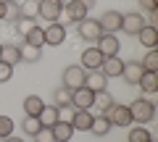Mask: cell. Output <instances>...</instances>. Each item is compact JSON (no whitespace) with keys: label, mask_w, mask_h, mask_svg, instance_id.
Wrapping results in <instances>:
<instances>
[{"label":"cell","mask_w":158,"mask_h":142,"mask_svg":"<svg viewBox=\"0 0 158 142\" xmlns=\"http://www.w3.org/2000/svg\"><path fill=\"white\" fill-rule=\"evenodd\" d=\"M79 3H82V6H85L87 11H90V8H95V0H79Z\"/></svg>","instance_id":"74e56055"},{"label":"cell","mask_w":158,"mask_h":142,"mask_svg":"<svg viewBox=\"0 0 158 142\" xmlns=\"http://www.w3.org/2000/svg\"><path fill=\"white\" fill-rule=\"evenodd\" d=\"M61 13H63V3H61V0H40V3H37V16L45 18L48 24L58 21Z\"/></svg>","instance_id":"3957f363"},{"label":"cell","mask_w":158,"mask_h":142,"mask_svg":"<svg viewBox=\"0 0 158 142\" xmlns=\"http://www.w3.org/2000/svg\"><path fill=\"white\" fill-rule=\"evenodd\" d=\"M121 68H124V61L118 55H111V58H103V63H100L98 71H103L106 79H111V76H121Z\"/></svg>","instance_id":"8fae6325"},{"label":"cell","mask_w":158,"mask_h":142,"mask_svg":"<svg viewBox=\"0 0 158 142\" xmlns=\"http://www.w3.org/2000/svg\"><path fill=\"white\" fill-rule=\"evenodd\" d=\"M50 132H53V142H69L71 134H74V126L69 121H56L50 126Z\"/></svg>","instance_id":"e0dca14e"},{"label":"cell","mask_w":158,"mask_h":142,"mask_svg":"<svg viewBox=\"0 0 158 142\" xmlns=\"http://www.w3.org/2000/svg\"><path fill=\"white\" fill-rule=\"evenodd\" d=\"M13 76V66H8V63L0 61V84H6V82H11Z\"/></svg>","instance_id":"e575fe53"},{"label":"cell","mask_w":158,"mask_h":142,"mask_svg":"<svg viewBox=\"0 0 158 142\" xmlns=\"http://www.w3.org/2000/svg\"><path fill=\"white\" fill-rule=\"evenodd\" d=\"M103 116L111 121V126H132L129 105H118V103H113V105H111V108H108Z\"/></svg>","instance_id":"7a4b0ae2"},{"label":"cell","mask_w":158,"mask_h":142,"mask_svg":"<svg viewBox=\"0 0 158 142\" xmlns=\"http://www.w3.org/2000/svg\"><path fill=\"white\" fill-rule=\"evenodd\" d=\"M6 18V6H3V0H0V21Z\"/></svg>","instance_id":"f35d334b"},{"label":"cell","mask_w":158,"mask_h":142,"mask_svg":"<svg viewBox=\"0 0 158 142\" xmlns=\"http://www.w3.org/2000/svg\"><path fill=\"white\" fill-rule=\"evenodd\" d=\"M53 105H56V108H69V105H71V90L58 87V90L53 92Z\"/></svg>","instance_id":"484cf974"},{"label":"cell","mask_w":158,"mask_h":142,"mask_svg":"<svg viewBox=\"0 0 158 142\" xmlns=\"http://www.w3.org/2000/svg\"><path fill=\"white\" fill-rule=\"evenodd\" d=\"M42 108H45V103H42L40 95H29L27 100H24V113H27V116H40Z\"/></svg>","instance_id":"603a6c76"},{"label":"cell","mask_w":158,"mask_h":142,"mask_svg":"<svg viewBox=\"0 0 158 142\" xmlns=\"http://www.w3.org/2000/svg\"><path fill=\"white\" fill-rule=\"evenodd\" d=\"M37 3H40V0H37Z\"/></svg>","instance_id":"b9f144b4"},{"label":"cell","mask_w":158,"mask_h":142,"mask_svg":"<svg viewBox=\"0 0 158 142\" xmlns=\"http://www.w3.org/2000/svg\"><path fill=\"white\" fill-rule=\"evenodd\" d=\"M3 6H6V18L8 21H16L19 18V8L21 6H19L16 0H3Z\"/></svg>","instance_id":"d6a6232c"},{"label":"cell","mask_w":158,"mask_h":142,"mask_svg":"<svg viewBox=\"0 0 158 142\" xmlns=\"http://www.w3.org/2000/svg\"><path fill=\"white\" fill-rule=\"evenodd\" d=\"M37 119H40V124H42V126H48V129H50V126L58 121V108H56V105H45V108L40 111Z\"/></svg>","instance_id":"d4e9b609"},{"label":"cell","mask_w":158,"mask_h":142,"mask_svg":"<svg viewBox=\"0 0 158 142\" xmlns=\"http://www.w3.org/2000/svg\"><path fill=\"white\" fill-rule=\"evenodd\" d=\"M142 68H145V71H156L158 74V50H148V55L142 58Z\"/></svg>","instance_id":"f1b7e54d"},{"label":"cell","mask_w":158,"mask_h":142,"mask_svg":"<svg viewBox=\"0 0 158 142\" xmlns=\"http://www.w3.org/2000/svg\"><path fill=\"white\" fill-rule=\"evenodd\" d=\"M63 13L69 16V21H71V24H79V21H85V18H87V13H90V11H87L79 0H66V3H63Z\"/></svg>","instance_id":"9c48e42d"},{"label":"cell","mask_w":158,"mask_h":142,"mask_svg":"<svg viewBox=\"0 0 158 142\" xmlns=\"http://www.w3.org/2000/svg\"><path fill=\"white\" fill-rule=\"evenodd\" d=\"M100 29H103V34H116V29H121V13H118V11H108V13H103V18H100Z\"/></svg>","instance_id":"7c38bea8"},{"label":"cell","mask_w":158,"mask_h":142,"mask_svg":"<svg viewBox=\"0 0 158 142\" xmlns=\"http://www.w3.org/2000/svg\"><path fill=\"white\" fill-rule=\"evenodd\" d=\"M3 142H24V140H19V137H6Z\"/></svg>","instance_id":"ab89813d"},{"label":"cell","mask_w":158,"mask_h":142,"mask_svg":"<svg viewBox=\"0 0 158 142\" xmlns=\"http://www.w3.org/2000/svg\"><path fill=\"white\" fill-rule=\"evenodd\" d=\"M98 50H100L103 58L118 55V50H121V42H118L116 34H100V40H98Z\"/></svg>","instance_id":"52a82bcc"},{"label":"cell","mask_w":158,"mask_h":142,"mask_svg":"<svg viewBox=\"0 0 158 142\" xmlns=\"http://www.w3.org/2000/svg\"><path fill=\"white\" fill-rule=\"evenodd\" d=\"M42 32H45V45H61V42L66 40V26H63V24H58V21L48 24Z\"/></svg>","instance_id":"30bf717a"},{"label":"cell","mask_w":158,"mask_h":142,"mask_svg":"<svg viewBox=\"0 0 158 142\" xmlns=\"http://www.w3.org/2000/svg\"><path fill=\"white\" fill-rule=\"evenodd\" d=\"M90 132H92L95 137H106L108 132H111V121H108L103 113H98L95 119H92V126H90Z\"/></svg>","instance_id":"7402d4cb"},{"label":"cell","mask_w":158,"mask_h":142,"mask_svg":"<svg viewBox=\"0 0 158 142\" xmlns=\"http://www.w3.org/2000/svg\"><path fill=\"white\" fill-rule=\"evenodd\" d=\"M13 24H16V32H19V34H21V37H24V34H27V32H29V29H32V26H34V21H32V18H24V16H19V18H16V21H13Z\"/></svg>","instance_id":"836d02e7"},{"label":"cell","mask_w":158,"mask_h":142,"mask_svg":"<svg viewBox=\"0 0 158 142\" xmlns=\"http://www.w3.org/2000/svg\"><path fill=\"white\" fill-rule=\"evenodd\" d=\"M145 26V18H142V13H124L121 16V32H127V34H132V37H137V32Z\"/></svg>","instance_id":"ba28073f"},{"label":"cell","mask_w":158,"mask_h":142,"mask_svg":"<svg viewBox=\"0 0 158 142\" xmlns=\"http://www.w3.org/2000/svg\"><path fill=\"white\" fill-rule=\"evenodd\" d=\"M100 63H103V55H100L98 47H90V50L82 53V68H87V71H98Z\"/></svg>","instance_id":"2e32d148"},{"label":"cell","mask_w":158,"mask_h":142,"mask_svg":"<svg viewBox=\"0 0 158 142\" xmlns=\"http://www.w3.org/2000/svg\"><path fill=\"white\" fill-rule=\"evenodd\" d=\"M129 113H132V121H137V124H150L156 119V105L145 97H137L129 105Z\"/></svg>","instance_id":"6da1fadb"},{"label":"cell","mask_w":158,"mask_h":142,"mask_svg":"<svg viewBox=\"0 0 158 142\" xmlns=\"http://www.w3.org/2000/svg\"><path fill=\"white\" fill-rule=\"evenodd\" d=\"M95 105V92L87 90V87H79V90L71 92V108H79V111H90Z\"/></svg>","instance_id":"8992f818"},{"label":"cell","mask_w":158,"mask_h":142,"mask_svg":"<svg viewBox=\"0 0 158 142\" xmlns=\"http://www.w3.org/2000/svg\"><path fill=\"white\" fill-rule=\"evenodd\" d=\"M13 129H16V124H13L11 116H0V140L11 137V134H13Z\"/></svg>","instance_id":"4dcf8cb0"},{"label":"cell","mask_w":158,"mask_h":142,"mask_svg":"<svg viewBox=\"0 0 158 142\" xmlns=\"http://www.w3.org/2000/svg\"><path fill=\"white\" fill-rule=\"evenodd\" d=\"M106 84H108V79H106L103 71H87V79H85L87 90H92L98 95V92H106Z\"/></svg>","instance_id":"5bb4252c"},{"label":"cell","mask_w":158,"mask_h":142,"mask_svg":"<svg viewBox=\"0 0 158 142\" xmlns=\"http://www.w3.org/2000/svg\"><path fill=\"white\" fill-rule=\"evenodd\" d=\"M24 42H27V45H32V47H42V45H45V32H42V26H37V24H34V26L24 34Z\"/></svg>","instance_id":"44dd1931"},{"label":"cell","mask_w":158,"mask_h":142,"mask_svg":"<svg viewBox=\"0 0 158 142\" xmlns=\"http://www.w3.org/2000/svg\"><path fill=\"white\" fill-rule=\"evenodd\" d=\"M21 129H24V134H37L40 129H42V124H40V119L37 116H27V119H24V124H21Z\"/></svg>","instance_id":"83f0119b"},{"label":"cell","mask_w":158,"mask_h":142,"mask_svg":"<svg viewBox=\"0 0 158 142\" xmlns=\"http://www.w3.org/2000/svg\"><path fill=\"white\" fill-rule=\"evenodd\" d=\"M140 6L145 8L148 13H156V11H158V6H156V0H140Z\"/></svg>","instance_id":"8d00e7d4"},{"label":"cell","mask_w":158,"mask_h":142,"mask_svg":"<svg viewBox=\"0 0 158 142\" xmlns=\"http://www.w3.org/2000/svg\"><path fill=\"white\" fill-rule=\"evenodd\" d=\"M137 40H140L148 50H156V45H158V29L150 26V24H145V26L137 32Z\"/></svg>","instance_id":"9a60e30c"},{"label":"cell","mask_w":158,"mask_h":142,"mask_svg":"<svg viewBox=\"0 0 158 142\" xmlns=\"http://www.w3.org/2000/svg\"><path fill=\"white\" fill-rule=\"evenodd\" d=\"M85 79H87V71L82 66H69L63 71V87L66 90H79V87H85Z\"/></svg>","instance_id":"277c9868"},{"label":"cell","mask_w":158,"mask_h":142,"mask_svg":"<svg viewBox=\"0 0 158 142\" xmlns=\"http://www.w3.org/2000/svg\"><path fill=\"white\" fill-rule=\"evenodd\" d=\"M19 53H21V61L24 63H37L40 58H42V47H32V45H27V42L19 47Z\"/></svg>","instance_id":"cb8c5ba5"},{"label":"cell","mask_w":158,"mask_h":142,"mask_svg":"<svg viewBox=\"0 0 158 142\" xmlns=\"http://www.w3.org/2000/svg\"><path fill=\"white\" fill-rule=\"evenodd\" d=\"M127 142H153V134L145 129V126H132L129 129V140Z\"/></svg>","instance_id":"4316f807"},{"label":"cell","mask_w":158,"mask_h":142,"mask_svg":"<svg viewBox=\"0 0 158 142\" xmlns=\"http://www.w3.org/2000/svg\"><path fill=\"white\" fill-rule=\"evenodd\" d=\"M142 63L140 61H129V63H124V68H121V76H124V82L127 84H137L140 82V76H142Z\"/></svg>","instance_id":"4fadbf2b"},{"label":"cell","mask_w":158,"mask_h":142,"mask_svg":"<svg viewBox=\"0 0 158 142\" xmlns=\"http://www.w3.org/2000/svg\"><path fill=\"white\" fill-rule=\"evenodd\" d=\"M0 50H3V42H0Z\"/></svg>","instance_id":"60d3db41"},{"label":"cell","mask_w":158,"mask_h":142,"mask_svg":"<svg viewBox=\"0 0 158 142\" xmlns=\"http://www.w3.org/2000/svg\"><path fill=\"white\" fill-rule=\"evenodd\" d=\"M95 105L103 111V113H106V111L113 105V97L108 95V92H98V95H95Z\"/></svg>","instance_id":"1f68e13d"},{"label":"cell","mask_w":158,"mask_h":142,"mask_svg":"<svg viewBox=\"0 0 158 142\" xmlns=\"http://www.w3.org/2000/svg\"><path fill=\"white\" fill-rule=\"evenodd\" d=\"M77 26H79V37L87 40V42H98V40H100V34H103L100 21H95V18H90V16H87L85 21H79Z\"/></svg>","instance_id":"5b68a950"},{"label":"cell","mask_w":158,"mask_h":142,"mask_svg":"<svg viewBox=\"0 0 158 142\" xmlns=\"http://www.w3.org/2000/svg\"><path fill=\"white\" fill-rule=\"evenodd\" d=\"M137 84L142 87V92L156 95V92H158V74H156V71H142V76H140Z\"/></svg>","instance_id":"d6986e66"},{"label":"cell","mask_w":158,"mask_h":142,"mask_svg":"<svg viewBox=\"0 0 158 142\" xmlns=\"http://www.w3.org/2000/svg\"><path fill=\"white\" fill-rule=\"evenodd\" d=\"M19 16L24 18H37V0H27V3H21V8H19Z\"/></svg>","instance_id":"f546056e"},{"label":"cell","mask_w":158,"mask_h":142,"mask_svg":"<svg viewBox=\"0 0 158 142\" xmlns=\"http://www.w3.org/2000/svg\"><path fill=\"white\" fill-rule=\"evenodd\" d=\"M92 119H95V116H92L90 111H79L77 108V113L71 116V126H74V129H79V132H90Z\"/></svg>","instance_id":"ac0fdd59"},{"label":"cell","mask_w":158,"mask_h":142,"mask_svg":"<svg viewBox=\"0 0 158 142\" xmlns=\"http://www.w3.org/2000/svg\"><path fill=\"white\" fill-rule=\"evenodd\" d=\"M0 61L8 63V66H16L19 61H21V53H19V45H3V50H0Z\"/></svg>","instance_id":"ffe728a7"},{"label":"cell","mask_w":158,"mask_h":142,"mask_svg":"<svg viewBox=\"0 0 158 142\" xmlns=\"http://www.w3.org/2000/svg\"><path fill=\"white\" fill-rule=\"evenodd\" d=\"M34 142H53V132L48 129V126H42V129L34 134Z\"/></svg>","instance_id":"d590c367"}]
</instances>
